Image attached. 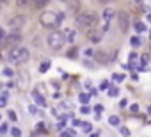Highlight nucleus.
<instances>
[{"mask_svg":"<svg viewBox=\"0 0 151 137\" xmlns=\"http://www.w3.org/2000/svg\"><path fill=\"white\" fill-rule=\"evenodd\" d=\"M68 103H60L59 107H55L53 109V116H57V118H60V119H66V116H68Z\"/></svg>","mask_w":151,"mask_h":137,"instance_id":"nucleus-11","label":"nucleus"},{"mask_svg":"<svg viewBox=\"0 0 151 137\" xmlns=\"http://www.w3.org/2000/svg\"><path fill=\"white\" fill-rule=\"evenodd\" d=\"M73 125H75V126H80V125H82V121H78V119H75V121H73Z\"/></svg>","mask_w":151,"mask_h":137,"instance_id":"nucleus-40","label":"nucleus"},{"mask_svg":"<svg viewBox=\"0 0 151 137\" xmlns=\"http://www.w3.org/2000/svg\"><path fill=\"white\" fill-rule=\"evenodd\" d=\"M64 126H66V119H62V121H60V123L57 125V128H59V130H62Z\"/></svg>","mask_w":151,"mask_h":137,"instance_id":"nucleus-36","label":"nucleus"},{"mask_svg":"<svg viewBox=\"0 0 151 137\" xmlns=\"http://www.w3.org/2000/svg\"><path fill=\"white\" fill-rule=\"evenodd\" d=\"M100 2H103V4H107V2H110V0H100Z\"/></svg>","mask_w":151,"mask_h":137,"instance_id":"nucleus-42","label":"nucleus"},{"mask_svg":"<svg viewBox=\"0 0 151 137\" xmlns=\"http://www.w3.org/2000/svg\"><path fill=\"white\" fill-rule=\"evenodd\" d=\"M117 23H119L121 32H126L128 27H130V14H128L126 11H119L117 13Z\"/></svg>","mask_w":151,"mask_h":137,"instance_id":"nucleus-6","label":"nucleus"},{"mask_svg":"<svg viewBox=\"0 0 151 137\" xmlns=\"http://www.w3.org/2000/svg\"><path fill=\"white\" fill-rule=\"evenodd\" d=\"M117 57V52H114L112 55H109V50H98L96 54H94V59L98 61V62H101V64H107L109 61H112V59H116Z\"/></svg>","mask_w":151,"mask_h":137,"instance_id":"nucleus-7","label":"nucleus"},{"mask_svg":"<svg viewBox=\"0 0 151 137\" xmlns=\"http://www.w3.org/2000/svg\"><path fill=\"white\" fill-rule=\"evenodd\" d=\"M46 43H48V47L52 48V50H60L64 44H66V37H64V32H60V30H52L50 34H48V37H46Z\"/></svg>","mask_w":151,"mask_h":137,"instance_id":"nucleus-3","label":"nucleus"},{"mask_svg":"<svg viewBox=\"0 0 151 137\" xmlns=\"http://www.w3.org/2000/svg\"><path fill=\"white\" fill-rule=\"evenodd\" d=\"M91 137H100V133H91Z\"/></svg>","mask_w":151,"mask_h":137,"instance_id":"nucleus-41","label":"nucleus"},{"mask_svg":"<svg viewBox=\"0 0 151 137\" xmlns=\"http://www.w3.org/2000/svg\"><path fill=\"white\" fill-rule=\"evenodd\" d=\"M121 133L123 135H130V130H128V128H121Z\"/></svg>","mask_w":151,"mask_h":137,"instance_id":"nucleus-37","label":"nucleus"},{"mask_svg":"<svg viewBox=\"0 0 151 137\" xmlns=\"http://www.w3.org/2000/svg\"><path fill=\"white\" fill-rule=\"evenodd\" d=\"M60 137H75V130H64L60 133Z\"/></svg>","mask_w":151,"mask_h":137,"instance_id":"nucleus-22","label":"nucleus"},{"mask_svg":"<svg viewBox=\"0 0 151 137\" xmlns=\"http://www.w3.org/2000/svg\"><path fill=\"white\" fill-rule=\"evenodd\" d=\"M7 116H9V119H11V121H14V123H16L18 116H16V112H14V110H9V112H7Z\"/></svg>","mask_w":151,"mask_h":137,"instance_id":"nucleus-25","label":"nucleus"},{"mask_svg":"<svg viewBox=\"0 0 151 137\" xmlns=\"http://www.w3.org/2000/svg\"><path fill=\"white\" fill-rule=\"evenodd\" d=\"M62 21V14H55L53 11H43L39 14V25L43 29H48V30H55Z\"/></svg>","mask_w":151,"mask_h":137,"instance_id":"nucleus-1","label":"nucleus"},{"mask_svg":"<svg viewBox=\"0 0 151 137\" xmlns=\"http://www.w3.org/2000/svg\"><path fill=\"white\" fill-rule=\"evenodd\" d=\"M32 98H34V100H36V103H37V105H41V107H45V105H46L45 96H41L37 91H34V93H32Z\"/></svg>","mask_w":151,"mask_h":137,"instance_id":"nucleus-14","label":"nucleus"},{"mask_svg":"<svg viewBox=\"0 0 151 137\" xmlns=\"http://www.w3.org/2000/svg\"><path fill=\"white\" fill-rule=\"evenodd\" d=\"M114 78H116L117 82H121V80L124 78V75H123V73H114Z\"/></svg>","mask_w":151,"mask_h":137,"instance_id":"nucleus-32","label":"nucleus"},{"mask_svg":"<svg viewBox=\"0 0 151 137\" xmlns=\"http://www.w3.org/2000/svg\"><path fill=\"white\" fill-rule=\"evenodd\" d=\"M119 95V87H109V96L110 98H116Z\"/></svg>","mask_w":151,"mask_h":137,"instance_id":"nucleus-18","label":"nucleus"},{"mask_svg":"<svg viewBox=\"0 0 151 137\" xmlns=\"http://www.w3.org/2000/svg\"><path fill=\"white\" fill-rule=\"evenodd\" d=\"M147 18H149V21H151V13H149V14H147Z\"/></svg>","mask_w":151,"mask_h":137,"instance_id":"nucleus-44","label":"nucleus"},{"mask_svg":"<svg viewBox=\"0 0 151 137\" xmlns=\"http://www.w3.org/2000/svg\"><path fill=\"white\" fill-rule=\"evenodd\" d=\"M30 2H32V0H16V6L21 7V9H25V7L30 6Z\"/></svg>","mask_w":151,"mask_h":137,"instance_id":"nucleus-17","label":"nucleus"},{"mask_svg":"<svg viewBox=\"0 0 151 137\" xmlns=\"http://www.w3.org/2000/svg\"><path fill=\"white\" fill-rule=\"evenodd\" d=\"M87 32V37H89V41L91 43H100L101 41V37H103V30H100V29H87L85 30Z\"/></svg>","mask_w":151,"mask_h":137,"instance_id":"nucleus-9","label":"nucleus"},{"mask_svg":"<svg viewBox=\"0 0 151 137\" xmlns=\"http://www.w3.org/2000/svg\"><path fill=\"white\" fill-rule=\"evenodd\" d=\"M11 135H13V137H21V130L13 126V128H11Z\"/></svg>","mask_w":151,"mask_h":137,"instance_id":"nucleus-24","label":"nucleus"},{"mask_svg":"<svg viewBox=\"0 0 151 137\" xmlns=\"http://www.w3.org/2000/svg\"><path fill=\"white\" fill-rule=\"evenodd\" d=\"M6 100H7V98H4V96L0 98V107H4V105H6Z\"/></svg>","mask_w":151,"mask_h":137,"instance_id":"nucleus-39","label":"nucleus"},{"mask_svg":"<svg viewBox=\"0 0 151 137\" xmlns=\"http://www.w3.org/2000/svg\"><path fill=\"white\" fill-rule=\"evenodd\" d=\"M29 59H30V52H29V48H25V47L14 48V50L9 54V62H11V64H25V62H29Z\"/></svg>","mask_w":151,"mask_h":137,"instance_id":"nucleus-4","label":"nucleus"},{"mask_svg":"<svg viewBox=\"0 0 151 137\" xmlns=\"http://www.w3.org/2000/svg\"><path fill=\"white\" fill-rule=\"evenodd\" d=\"M4 75H6V77H13V70H11V68H6V70H4Z\"/></svg>","mask_w":151,"mask_h":137,"instance_id":"nucleus-33","label":"nucleus"},{"mask_svg":"<svg viewBox=\"0 0 151 137\" xmlns=\"http://www.w3.org/2000/svg\"><path fill=\"white\" fill-rule=\"evenodd\" d=\"M130 43L133 44V47H139V44H140V39H139V36H133V37L130 39Z\"/></svg>","mask_w":151,"mask_h":137,"instance_id":"nucleus-26","label":"nucleus"},{"mask_svg":"<svg viewBox=\"0 0 151 137\" xmlns=\"http://www.w3.org/2000/svg\"><path fill=\"white\" fill-rule=\"evenodd\" d=\"M101 18H103V32L110 27V21H112V18H114V9H105L103 11V14H101Z\"/></svg>","mask_w":151,"mask_h":137,"instance_id":"nucleus-10","label":"nucleus"},{"mask_svg":"<svg viewBox=\"0 0 151 137\" xmlns=\"http://www.w3.org/2000/svg\"><path fill=\"white\" fill-rule=\"evenodd\" d=\"M98 23V14L94 11H84L77 16V25L84 30H87V29H93L94 25Z\"/></svg>","mask_w":151,"mask_h":137,"instance_id":"nucleus-2","label":"nucleus"},{"mask_svg":"<svg viewBox=\"0 0 151 137\" xmlns=\"http://www.w3.org/2000/svg\"><path fill=\"white\" fill-rule=\"evenodd\" d=\"M25 21H27V18H25L23 14H18V16L11 18V20L7 21V27H9L11 30H20L21 27L25 25Z\"/></svg>","mask_w":151,"mask_h":137,"instance_id":"nucleus-5","label":"nucleus"},{"mask_svg":"<svg viewBox=\"0 0 151 137\" xmlns=\"http://www.w3.org/2000/svg\"><path fill=\"white\" fill-rule=\"evenodd\" d=\"M0 132L6 133V132H7V125H2V126H0Z\"/></svg>","mask_w":151,"mask_h":137,"instance_id":"nucleus-38","label":"nucleus"},{"mask_svg":"<svg viewBox=\"0 0 151 137\" xmlns=\"http://www.w3.org/2000/svg\"><path fill=\"white\" fill-rule=\"evenodd\" d=\"M82 128H84V132H91L93 130V125L91 123H82Z\"/></svg>","mask_w":151,"mask_h":137,"instance_id":"nucleus-28","label":"nucleus"},{"mask_svg":"<svg viewBox=\"0 0 151 137\" xmlns=\"http://www.w3.org/2000/svg\"><path fill=\"white\" fill-rule=\"evenodd\" d=\"M48 2H50V0H32V2H30V6H32L36 11H39V9H43V7H45Z\"/></svg>","mask_w":151,"mask_h":137,"instance_id":"nucleus-13","label":"nucleus"},{"mask_svg":"<svg viewBox=\"0 0 151 137\" xmlns=\"http://www.w3.org/2000/svg\"><path fill=\"white\" fill-rule=\"evenodd\" d=\"M89 98H91V95H87V93H82V95L78 96V100H80L82 103H87V102H89Z\"/></svg>","mask_w":151,"mask_h":137,"instance_id":"nucleus-19","label":"nucleus"},{"mask_svg":"<svg viewBox=\"0 0 151 137\" xmlns=\"http://www.w3.org/2000/svg\"><path fill=\"white\" fill-rule=\"evenodd\" d=\"M64 37H66V43H73L77 37V30L75 29H66L64 30Z\"/></svg>","mask_w":151,"mask_h":137,"instance_id":"nucleus-12","label":"nucleus"},{"mask_svg":"<svg viewBox=\"0 0 151 137\" xmlns=\"http://www.w3.org/2000/svg\"><path fill=\"white\" fill-rule=\"evenodd\" d=\"M133 27H135V30H137V32H144V30H146V25H144V23H140V21H137Z\"/></svg>","mask_w":151,"mask_h":137,"instance_id":"nucleus-21","label":"nucleus"},{"mask_svg":"<svg viewBox=\"0 0 151 137\" xmlns=\"http://www.w3.org/2000/svg\"><path fill=\"white\" fill-rule=\"evenodd\" d=\"M109 125H110V126H119V125H121V118L112 114V116L109 118Z\"/></svg>","mask_w":151,"mask_h":137,"instance_id":"nucleus-15","label":"nucleus"},{"mask_svg":"<svg viewBox=\"0 0 151 137\" xmlns=\"http://www.w3.org/2000/svg\"><path fill=\"white\" fill-rule=\"evenodd\" d=\"M100 89H109V82H107V80H103V82L100 84Z\"/></svg>","mask_w":151,"mask_h":137,"instance_id":"nucleus-34","label":"nucleus"},{"mask_svg":"<svg viewBox=\"0 0 151 137\" xmlns=\"http://www.w3.org/2000/svg\"><path fill=\"white\" fill-rule=\"evenodd\" d=\"M149 62V55L147 54H144V55H140V66H146Z\"/></svg>","mask_w":151,"mask_h":137,"instance_id":"nucleus-23","label":"nucleus"},{"mask_svg":"<svg viewBox=\"0 0 151 137\" xmlns=\"http://www.w3.org/2000/svg\"><path fill=\"white\" fill-rule=\"evenodd\" d=\"M130 112H132V114H137V112H139V105H137V103H133V105L130 107Z\"/></svg>","mask_w":151,"mask_h":137,"instance_id":"nucleus-30","label":"nucleus"},{"mask_svg":"<svg viewBox=\"0 0 151 137\" xmlns=\"http://www.w3.org/2000/svg\"><path fill=\"white\" fill-rule=\"evenodd\" d=\"M0 4H7V0H0Z\"/></svg>","mask_w":151,"mask_h":137,"instance_id":"nucleus-43","label":"nucleus"},{"mask_svg":"<svg viewBox=\"0 0 151 137\" xmlns=\"http://www.w3.org/2000/svg\"><path fill=\"white\" fill-rule=\"evenodd\" d=\"M147 112H149V114H151V107H149V110H147Z\"/></svg>","mask_w":151,"mask_h":137,"instance_id":"nucleus-45","label":"nucleus"},{"mask_svg":"<svg viewBox=\"0 0 151 137\" xmlns=\"http://www.w3.org/2000/svg\"><path fill=\"white\" fill-rule=\"evenodd\" d=\"M94 112H96V114H100V116H101V112H103V105H101V103H98V105L94 107Z\"/></svg>","mask_w":151,"mask_h":137,"instance_id":"nucleus-29","label":"nucleus"},{"mask_svg":"<svg viewBox=\"0 0 151 137\" xmlns=\"http://www.w3.org/2000/svg\"><path fill=\"white\" fill-rule=\"evenodd\" d=\"M85 55H87V57H93V55H94V50H93V48H87V50H85Z\"/></svg>","mask_w":151,"mask_h":137,"instance_id":"nucleus-35","label":"nucleus"},{"mask_svg":"<svg viewBox=\"0 0 151 137\" xmlns=\"http://www.w3.org/2000/svg\"><path fill=\"white\" fill-rule=\"evenodd\" d=\"M48 70H50V61H45V62L39 64V71H41V73H46Z\"/></svg>","mask_w":151,"mask_h":137,"instance_id":"nucleus-16","label":"nucleus"},{"mask_svg":"<svg viewBox=\"0 0 151 137\" xmlns=\"http://www.w3.org/2000/svg\"><path fill=\"white\" fill-rule=\"evenodd\" d=\"M21 39H23V37H21V34L18 32V30H13L9 36H6V44H7V47H16V44H20L21 43Z\"/></svg>","mask_w":151,"mask_h":137,"instance_id":"nucleus-8","label":"nucleus"},{"mask_svg":"<svg viewBox=\"0 0 151 137\" xmlns=\"http://www.w3.org/2000/svg\"><path fill=\"white\" fill-rule=\"evenodd\" d=\"M4 41H6V30L0 29V43H4Z\"/></svg>","mask_w":151,"mask_h":137,"instance_id":"nucleus-31","label":"nucleus"},{"mask_svg":"<svg viewBox=\"0 0 151 137\" xmlns=\"http://www.w3.org/2000/svg\"><path fill=\"white\" fill-rule=\"evenodd\" d=\"M77 55H78V54H77V48H70V52L66 54L68 59H77Z\"/></svg>","mask_w":151,"mask_h":137,"instance_id":"nucleus-20","label":"nucleus"},{"mask_svg":"<svg viewBox=\"0 0 151 137\" xmlns=\"http://www.w3.org/2000/svg\"><path fill=\"white\" fill-rule=\"evenodd\" d=\"M80 112H82V114H89V112H91V107H87V103H84L82 109H80Z\"/></svg>","mask_w":151,"mask_h":137,"instance_id":"nucleus-27","label":"nucleus"}]
</instances>
